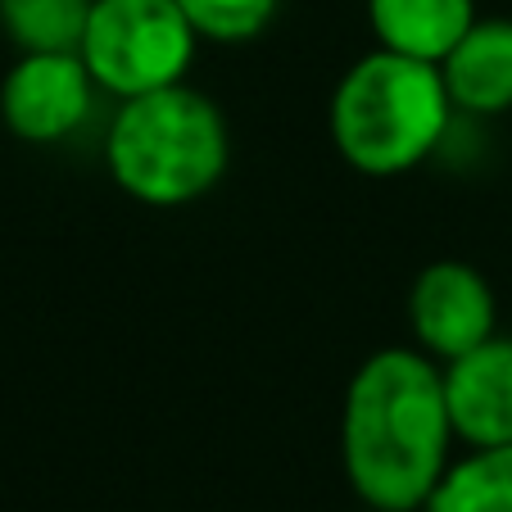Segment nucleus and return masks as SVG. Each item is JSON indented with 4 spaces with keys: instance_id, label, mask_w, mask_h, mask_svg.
I'll return each instance as SVG.
<instances>
[{
    "instance_id": "obj_2",
    "label": "nucleus",
    "mask_w": 512,
    "mask_h": 512,
    "mask_svg": "<svg viewBox=\"0 0 512 512\" xmlns=\"http://www.w3.org/2000/svg\"><path fill=\"white\" fill-rule=\"evenodd\" d=\"M454 114L440 64L377 46L372 55L354 59L336 82L327 127L354 173L399 177L445 145Z\"/></svg>"
},
{
    "instance_id": "obj_10",
    "label": "nucleus",
    "mask_w": 512,
    "mask_h": 512,
    "mask_svg": "<svg viewBox=\"0 0 512 512\" xmlns=\"http://www.w3.org/2000/svg\"><path fill=\"white\" fill-rule=\"evenodd\" d=\"M426 512H512V445L472 449L445 472Z\"/></svg>"
},
{
    "instance_id": "obj_5",
    "label": "nucleus",
    "mask_w": 512,
    "mask_h": 512,
    "mask_svg": "<svg viewBox=\"0 0 512 512\" xmlns=\"http://www.w3.org/2000/svg\"><path fill=\"white\" fill-rule=\"evenodd\" d=\"M96 91L78 50H23L0 82V123L28 145H59L87 127Z\"/></svg>"
},
{
    "instance_id": "obj_7",
    "label": "nucleus",
    "mask_w": 512,
    "mask_h": 512,
    "mask_svg": "<svg viewBox=\"0 0 512 512\" xmlns=\"http://www.w3.org/2000/svg\"><path fill=\"white\" fill-rule=\"evenodd\" d=\"M445 368V399L454 431L467 449L512 445V336L494 331L485 345L467 349Z\"/></svg>"
},
{
    "instance_id": "obj_1",
    "label": "nucleus",
    "mask_w": 512,
    "mask_h": 512,
    "mask_svg": "<svg viewBox=\"0 0 512 512\" xmlns=\"http://www.w3.org/2000/svg\"><path fill=\"white\" fill-rule=\"evenodd\" d=\"M454 440L445 368L431 354L390 345L354 368L340 404V467L363 508L426 512L454 467Z\"/></svg>"
},
{
    "instance_id": "obj_3",
    "label": "nucleus",
    "mask_w": 512,
    "mask_h": 512,
    "mask_svg": "<svg viewBox=\"0 0 512 512\" xmlns=\"http://www.w3.org/2000/svg\"><path fill=\"white\" fill-rule=\"evenodd\" d=\"M232 132L204 91L164 87L118 100L105 136V168L118 191L150 209L195 204L227 177Z\"/></svg>"
},
{
    "instance_id": "obj_12",
    "label": "nucleus",
    "mask_w": 512,
    "mask_h": 512,
    "mask_svg": "<svg viewBox=\"0 0 512 512\" xmlns=\"http://www.w3.org/2000/svg\"><path fill=\"white\" fill-rule=\"evenodd\" d=\"M200 41L213 46H245V41L263 37L277 19L281 0H177Z\"/></svg>"
},
{
    "instance_id": "obj_13",
    "label": "nucleus",
    "mask_w": 512,
    "mask_h": 512,
    "mask_svg": "<svg viewBox=\"0 0 512 512\" xmlns=\"http://www.w3.org/2000/svg\"><path fill=\"white\" fill-rule=\"evenodd\" d=\"M358 512H377V508H358Z\"/></svg>"
},
{
    "instance_id": "obj_9",
    "label": "nucleus",
    "mask_w": 512,
    "mask_h": 512,
    "mask_svg": "<svg viewBox=\"0 0 512 512\" xmlns=\"http://www.w3.org/2000/svg\"><path fill=\"white\" fill-rule=\"evenodd\" d=\"M476 23V0H368V28L381 50L440 64Z\"/></svg>"
},
{
    "instance_id": "obj_11",
    "label": "nucleus",
    "mask_w": 512,
    "mask_h": 512,
    "mask_svg": "<svg viewBox=\"0 0 512 512\" xmlns=\"http://www.w3.org/2000/svg\"><path fill=\"white\" fill-rule=\"evenodd\" d=\"M96 0H0V28L23 50H78Z\"/></svg>"
},
{
    "instance_id": "obj_8",
    "label": "nucleus",
    "mask_w": 512,
    "mask_h": 512,
    "mask_svg": "<svg viewBox=\"0 0 512 512\" xmlns=\"http://www.w3.org/2000/svg\"><path fill=\"white\" fill-rule=\"evenodd\" d=\"M458 114L499 118L512 109V19H476L440 59Z\"/></svg>"
},
{
    "instance_id": "obj_6",
    "label": "nucleus",
    "mask_w": 512,
    "mask_h": 512,
    "mask_svg": "<svg viewBox=\"0 0 512 512\" xmlns=\"http://www.w3.org/2000/svg\"><path fill=\"white\" fill-rule=\"evenodd\" d=\"M499 322L494 290L472 263L463 259H435L417 272L408 290V327L422 354L435 363L463 358L467 349L485 345Z\"/></svg>"
},
{
    "instance_id": "obj_4",
    "label": "nucleus",
    "mask_w": 512,
    "mask_h": 512,
    "mask_svg": "<svg viewBox=\"0 0 512 512\" xmlns=\"http://www.w3.org/2000/svg\"><path fill=\"white\" fill-rule=\"evenodd\" d=\"M200 32L177 0H96L82 32V64L105 96L132 100L186 82Z\"/></svg>"
}]
</instances>
